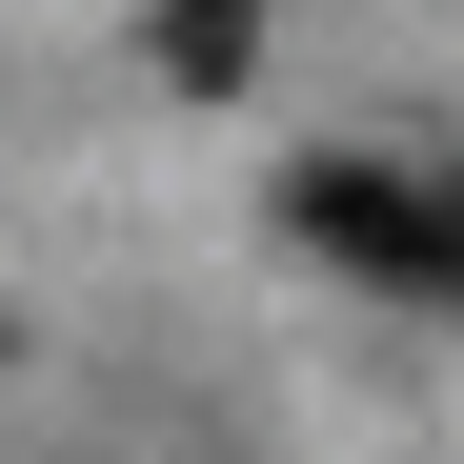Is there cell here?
<instances>
[{
	"label": "cell",
	"instance_id": "6da1fadb",
	"mask_svg": "<svg viewBox=\"0 0 464 464\" xmlns=\"http://www.w3.org/2000/svg\"><path fill=\"white\" fill-rule=\"evenodd\" d=\"M283 202H303V243H324V263H363V283H424V303H464V182H383V162H303Z\"/></svg>",
	"mask_w": 464,
	"mask_h": 464
},
{
	"label": "cell",
	"instance_id": "7a4b0ae2",
	"mask_svg": "<svg viewBox=\"0 0 464 464\" xmlns=\"http://www.w3.org/2000/svg\"><path fill=\"white\" fill-rule=\"evenodd\" d=\"M162 61L182 82H243V0H162Z\"/></svg>",
	"mask_w": 464,
	"mask_h": 464
}]
</instances>
